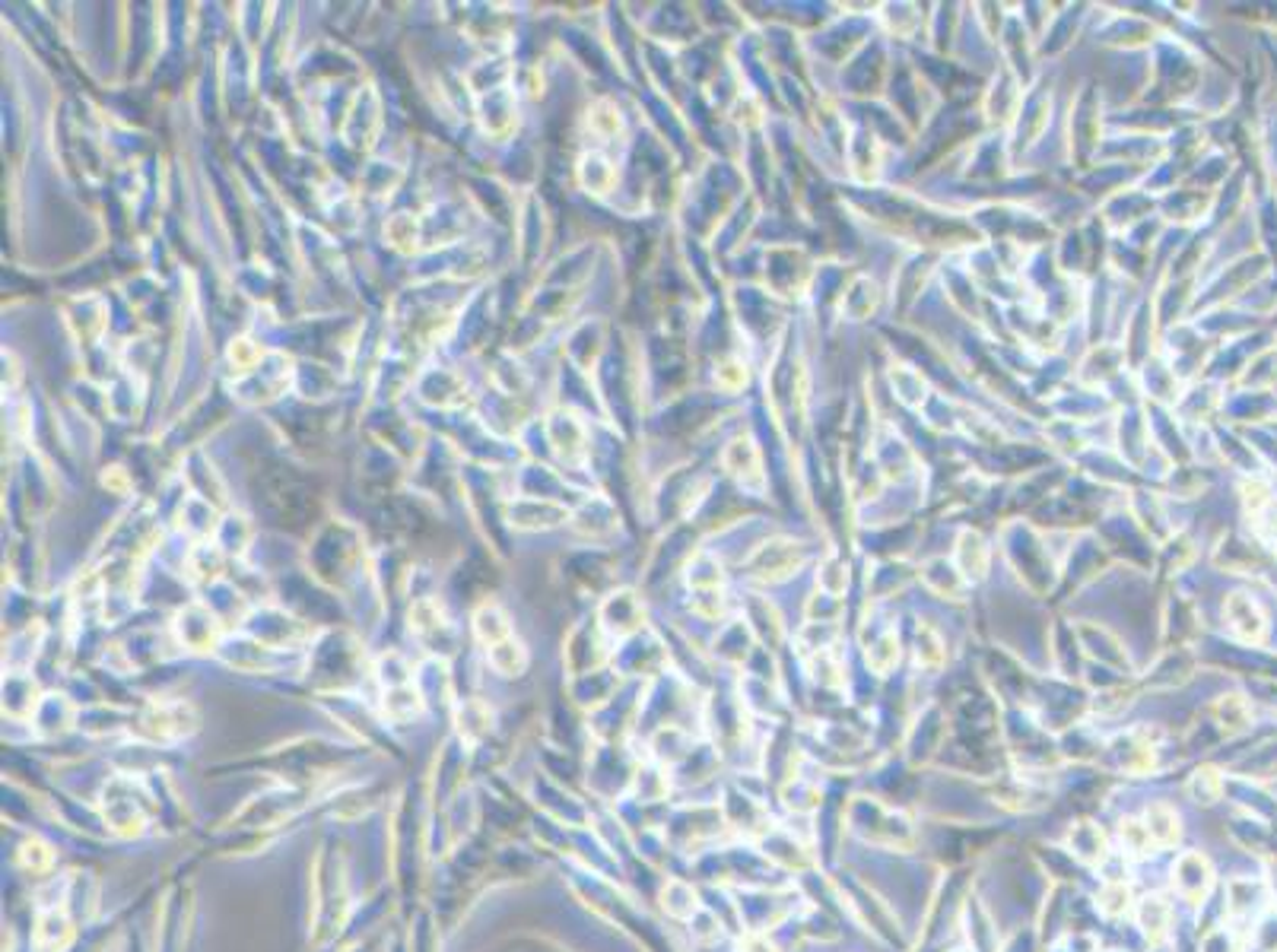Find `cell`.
Here are the masks:
<instances>
[{"instance_id":"1","label":"cell","mask_w":1277,"mask_h":952,"mask_svg":"<svg viewBox=\"0 0 1277 952\" xmlns=\"http://www.w3.org/2000/svg\"><path fill=\"white\" fill-rule=\"evenodd\" d=\"M1173 886H1176V892H1179L1185 902H1201L1204 892H1208V886H1211V867H1208V860L1198 857V854H1185V857L1179 860V867H1176Z\"/></svg>"},{"instance_id":"2","label":"cell","mask_w":1277,"mask_h":952,"mask_svg":"<svg viewBox=\"0 0 1277 952\" xmlns=\"http://www.w3.org/2000/svg\"><path fill=\"white\" fill-rule=\"evenodd\" d=\"M1144 826H1148V832H1151V838H1154L1157 848H1170V845H1176V838H1179V819H1176V810H1173L1170 804H1154V807H1148Z\"/></svg>"},{"instance_id":"3","label":"cell","mask_w":1277,"mask_h":952,"mask_svg":"<svg viewBox=\"0 0 1277 952\" xmlns=\"http://www.w3.org/2000/svg\"><path fill=\"white\" fill-rule=\"evenodd\" d=\"M1138 920H1141L1144 933L1151 936V943H1160L1166 936V930H1170V905H1166V898H1160V895L1144 898V905L1138 911Z\"/></svg>"},{"instance_id":"4","label":"cell","mask_w":1277,"mask_h":952,"mask_svg":"<svg viewBox=\"0 0 1277 952\" xmlns=\"http://www.w3.org/2000/svg\"><path fill=\"white\" fill-rule=\"evenodd\" d=\"M1119 835H1122L1125 851H1132V854H1151V848H1157L1154 838H1151V832H1148V826H1144L1141 819H1125V823L1119 826Z\"/></svg>"},{"instance_id":"5","label":"cell","mask_w":1277,"mask_h":952,"mask_svg":"<svg viewBox=\"0 0 1277 952\" xmlns=\"http://www.w3.org/2000/svg\"><path fill=\"white\" fill-rule=\"evenodd\" d=\"M1129 905H1132V889L1129 886H1122V883H1110L1103 892H1100V908L1106 911V914H1125L1129 911Z\"/></svg>"},{"instance_id":"6","label":"cell","mask_w":1277,"mask_h":952,"mask_svg":"<svg viewBox=\"0 0 1277 952\" xmlns=\"http://www.w3.org/2000/svg\"><path fill=\"white\" fill-rule=\"evenodd\" d=\"M741 952H776L766 939H760V936H751L744 946H741Z\"/></svg>"}]
</instances>
